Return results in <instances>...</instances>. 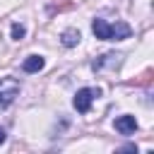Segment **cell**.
<instances>
[{
    "instance_id": "obj_4",
    "label": "cell",
    "mask_w": 154,
    "mask_h": 154,
    "mask_svg": "<svg viewBox=\"0 0 154 154\" xmlns=\"http://www.w3.org/2000/svg\"><path fill=\"white\" fill-rule=\"evenodd\" d=\"M116 130L120 132V135H132L135 130H137V120H135V116H120V118H116Z\"/></svg>"
},
{
    "instance_id": "obj_7",
    "label": "cell",
    "mask_w": 154,
    "mask_h": 154,
    "mask_svg": "<svg viewBox=\"0 0 154 154\" xmlns=\"http://www.w3.org/2000/svg\"><path fill=\"white\" fill-rule=\"evenodd\" d=\"M79 31L77 29H67V31H63V36H60V41H63V46L65 48H72V46H77L79 43Z\"/></svg>"
},
{
    "instance_id": "obj_5",
    "label": "cell",
    "mask_w": 154,
    "mask_h": 154,
    "mask_svg": "<svg viewBox=\"0 0 154 154\" xmlns=\"http://www.w3.org/2000/svg\"><path fill=\"white\" fill-rule=\"evenodd\" d=\"M120 58H123L120 53H106V55H101V58H99V60H96L91 67H94V72H101L106 65H111V67H118V65H120Z\"/></svg>"
},
{
    "instance_id": "obj_6",
    "label": "cell",
    "mask_w": 154,
    "mask_h": 154,
    "mask_svg": "<svg viewBox=\"0 0 154 154\" xmlns=\"http://www.w3.org/2000/svg\"><path fill=\"white\" fill-rule=\"evenodd\" d=\"M43 65H46V60H43L41 55H29V58L22 63V70H24V72H29V75H34V72H41V70H43Z\"/></svg>"
},
{
    "instance_id": "obj_3",
    "label": "cell",
    "mask_w": 154,
    "mask_h": 154,
    "mask_svg": "<svg viewBox=\"0 0 154 154\" xmlns=\"http://www.w3.org/2000/svg\"><path fill=\"white\" fill-rule=\"evenodd\" d=\"M96 96H101V89H94V87H84V89H79L77 94H75V108H77V113H87L89 108H91V101L96 99Z\"/></svg>"
},
{
    "instance_id": "obj_1",
    "label": "cell",
    "mask_w": 154,
    "mask_h": 154,
    "mask_svg": "<svg viewBox=\"0 0 154 154\" xmlns=\"http://www.w3.org/2000/svg\"><path fill=\"white\" fill-rule=\"evenodd\" d=\"M91 31L101 41H123V38H130V34H132L130 24H125V22L108 24L106 19H94L91 22Z\"/></svg>"
},
{
    "instance_id": "obj_2",
    "label": "cell",
    "mask_w": 154,
    "mask_h": 154,
    "mask_svg": "<svg viewBox=\"0 0 154 154\" xmlns=\"http://www.w3.org/2000/svg\"><path fill=\"white\" fill-rule=\"evenodd\" d=\"M19 82L14 77H0V108H7L19 96Z\"/></svg>"
},
{
    "instance_id": "obj_9",
    "label": "cell",
    "mask_w": 154,
    "mask_h": 154,
    "mask_svg": "<svg viewBox=\"0 0 154 154\" xmlns=\"http://www.w3.org/2000/svg\"><path fill=\"white\" fill-rule=\"evenodd\" d=\"M5 140H7V135H5V130H2V128H0V144H2V142H5Z\"/></svg>"
},
{
    "instance_id": "obj_8",
    "label": "cell",
    "mask_w": 154,
    "mask_h": 154,
    "mask_svg": "<svg viewBox=\"0 0 154 154\" xmlns=\"http://www.w3.org/2000/svg\"><path fill=\"white\" fill-rule=\"evenodd\" d=\"M24 34H26V29H24L22 24H12V38H14V41L24 38Z\"/></svg>"
}]
</instances>
